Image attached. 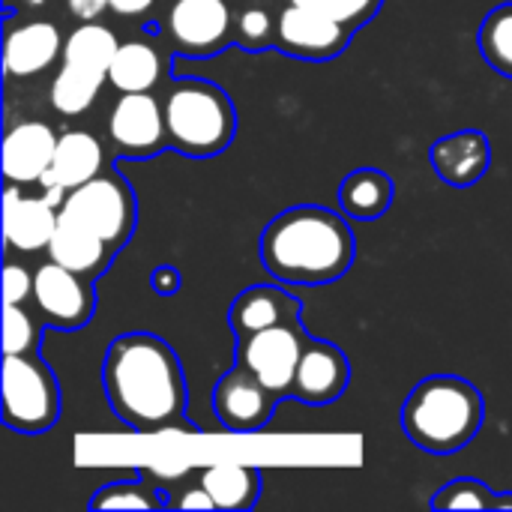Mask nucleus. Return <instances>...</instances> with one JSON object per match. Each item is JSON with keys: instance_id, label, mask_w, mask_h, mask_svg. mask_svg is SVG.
<instances>
[{"instance_id": "18", "label": "nucleus", "mask_w": 512, "mask_h": 512, "mask_svg": "<svg viewBox=\"0 0 512 512\" xmlns=\"http://www.w3.org/2000/svg\"><path fill=\"white\" fill-rule=\"evenodd\" d=\"M60 210H54L45 198H24L15 183L6 186L3 195V237L9 249L39 252L48 249L51 234L57 228Z\"/></svg>"}, {"instance_id": "32", "label": "nucleus", "mask_w": 512, "mask_h": 512, "mask_svg": "<svg viewBox=\"0 0 512 512\" xmlns=\"http://www.w3.org/2000/svg\"><path fill=\"white\" fill-rule=\"evenodd\" d=\"M180 285H183V279H180V270H177L174 264H159V267H153V273H150V288H153L159 297H174V294L180 291Z\"/></svg>"}, {"instance_id": "3", "label": "nucleus", "mask_w": 512, "mask_h": 512, "mask_svg": "<svg viewBox=\"0 0 512 512\" xmlns=\"http://www.w3.org/2000/svg\"><path fill=\"white\" fill-rule=\"evenodd\" d=\"M402 432L414 447L435 456L465 450L486 423L483 393L459 375H429L405 399Z\"/></svg>"}, {"instance_id": "7", "label": "nucleus", "mask_w": 512, "mask_h": 512, "mask_svg": "<svg viewBox=\"0 0 512 512\" xmlns=\"http://www.w3.org/2000/svg\"><path fill=\"white\" fill-rule=\"evenodd\" d=\"M60 213L96 231L114 252L129 243L138 222L135 192L129 180L114 168H102L93 180L69 189L60 204Z\"/></svg>"}, {"instance_id": "11", "label": "nucleus", "mask_w": 512, "mask_h": 512, "mask_svg": "<svg viewBox=\"0 0 512 512\" xmlns=\"http://www.w3.org/2000/svg\"><path fill=\"white\" fill-rule=\"evenodd\" d=\"M33 300L45 324L54 330H66V333L87 327L96 312L93 279L72 273L60 267L57 261H48L33 273Z\"/></svg>"}, {"instance_id": "17", "label": "nucleus", "mask_w": 512, "mask_h": 512, "mask_svg": "<svg viewBox=\"0 0 512 512\" xmlns=\"http://www.w3.org/2000/svg\"><path fill=\"white\" fill-rule=\"evenodd\" d=\"M57 138L60 135L39 120L12 126L3 138V177L9 183H36L51 168Z\"/></svg>"}, {"instance_id": "22", "label": "nucleus", "mask_w": 512, "mask_h": 512, "mask_svg": "<svg viewBox=\"0 0 512 512\" xmlns=\"http://www.w3.org/2000/svg\"><path fill=\"white\" fill-rule=\"evenodd\" d=\"M396 198L393 177L381 168H357L339 186V210L357 222L381 219Z\"/></svg>"}, {"instance_id": "25", "label": "nucleus", "mask_w": 512, "mask_h": 512, "mask_svg": "<svg viewBox=\"0 0 512 512\" xmlns=\"http://www.w3.org/2000/svg\"><path fill=\"white\" fill-rule=\"evenodd\" d=\"M279 12H282L279 0H237V12H234L237 45L252 54L276 48Z\"/></svg>"}, {"instance_id": "34", "label": "nucleus", "mask_w": 512, "mask_h": 512, "mask_svg": "<svg viewBox=\"0 0 512 512\" xmlns=\"http://www.w3.org/2000/svg\"><path fill=\"white\" fill-rule=\"evenodd\" d=\"M69 12L81 21H96L105 9H111L108 0H66Z\"/></svg>"}, {"instance_id": "20", "label": "nucleus", "mask_w": 512, "mask_h": 512, "mask_svg": "<svg viewBox=\"0 0 512 512\" xmlns=\"http://www.w3.org/2000/svg\"><path fill=\"white\" fill-rule=\"evenodd\" d=\"M114 255L117 252L96 231H90V228H84L75 219L60 213L57 228H54L51 243H48V258L51 261H57L60 267H66L72 273L99 279L108 270Z\"/></svg>"}, {"instance_id": "28", "label": "nucleus", "mask_w": 512, "mask_h": 512, "mask_svg": "<svg viewBox=\"0 0 512 512\" xmlns=\"http://www.w3.org/2000/svg\"><path fill=\"white\" fill-rule=\"evenodd\" d=\"M432 510H498V492L489 489L483 480L459 477L435 492Z\"/></svg>"}, {"instance_id": "33", "label": "nucleus", "mask_w": 512, "mask_h": 512, "mask_svg": "<svg viewBox=\"0 0 512 512\" xmlns=\"http://www.w3.org/2000/svg\"><path fill=\"white\" fill-rule=\"evenodd\" d=\"M174 507H180V510H216V501L210 498V492H207L204 486H198V489L183 492V495L174 501Z\"/></svg>"}, {"instance_id": "13", "label": "nucleus", "mask_w": 512, "mask_h": 512, "mask_svg": "<svg viewBox=\"0 0 512 512\" xmlns=\"http://www.w3.org/2000/svg\"><path fill=\"white\" fill-rule=\"evenodd\" d=\"M282 399L270 393L249 369L234 363L213 387V411L222 429L234 435H249L261 432L270 420L273 411Z\"/></svg>"}, {"instance_id": "8", "label": "nucleus", "mask_w": 512, "mask_h": 512, "mask_svg": "<svg viewBox=\"0 0 512 512\" xmlns=\"http://www.w3.org/2000/svg\"><path fill=\"white\" fill-rule=\"evenodd\" d=\"M234 12L237 0H168L162 33L177 54L207 60L237 45Z\"/></svg>"}, {"instance_id": "14", "label": "nucleus", "mask_w": 512, "mask_h": 512, "mask_svg": "<svg viewBox=\"0 0 512 512\" xmlns=\"http://www.w3.org/2000/svg\"><path fill=\"white\" fill-rule=\"evenodd\" d=\"M351 381V363L345 357V351L327 339H306L297 375H294V387H291V399L303 402V405H330L336 399H342V393L348 390Z\"/></svg>"}, {"instance_id": "1", "label": "nucleus", "mask_w": 512, "mask_h": 512, "mask_svg": "<svg viewBox=\"0 0 512 512\" xmlns=\"http://www.w3.org/2000/svg\"><path fill=\"white\" fill-rule=\"evenodd\" d=\"M102 387L114 417L135 432H195V426L186 423L180 357L156 333L135 330L111 339L102 360Z\"/></svg>"}, {"instance_id": "27", "label": "nucleus", "mask_w": 512, "mask_h": 512, "mask_svg": "<svg viewBox=\"0 0 512 512\" xmlns=\"http://www.w3.org/2000/svg\"><path fill=\"white\" fill-rule=\"evenodd\" d=\"M165 501L144 480H114L93 492L90 510H159Z\"/></svg>"}, {"instance_id": "6", "label": "nucleus", "mask_w": 512, "mask_h": 512, "mask_svg": "<svg viewBox=\"0 0 512 512\" xmlns=\"http://www.w3.org/2000/svg\"><path fill=\"white\" fill-rule=\"evenodd\" d=\"M60 420V384L39 354L3 357V423L21 435H42Z\"/></svg>"}, {"instance_id": "16", "label": "nucleus", "mask_w": 512, "mask_h": 512, "mask_svg": "<svg viewBox=\"0 0 512 512\" xmlns=\"http://www.w3.org/2000/svg\"><path fill=\"white\" fill-rule=\"evenodd\" d=\"M303 303L279 285H249L240 291L228 309V327L234 339H246L267 327L300 324Z\"/></svg>"}, {"instance_id": "2", "label": "nucleus", "mask_w": 512, "mask_h": 512, "mask_svg": "<svg viewBox=\"0 0 512 512\" xmlns=\"http://www.w3.org/2000/svg\"><path fill=\"white\" fill-rule=\"evenodd\" d=\"M258 255L264 270L282 285H330L351 270L357 240L345 213L297 204L264 225Z\"/></svg>"}, {"instance_id": "31", "label": "nucleus", "mask_w": 512, "mask_h": 512, "mask_svg": "<svg viewBox=\"0 0 512 512\" xmlns=\"http://www.w3.org/2000/svg\"><path fill=\"white\" fill-rule=\"evenodd\" d=\"M27 297H33V273L18 267V264H6V270H3V300L9 306H21Z\"/></svg>"}, {"instance_id": "12", "label": "nucleus", "mask_w": 512, "mask_h": 512, "mask_svg": "<svg viewBox=\"0 0 512 512\" xmlns=\"http://www.w3.org/2000/svg\"><path fill=\"white\" fill-rule=\"evenodd\" d=\"M354 27L321 15L306 6H282L279 30H276V51L306 60V63H327L345 54L351 45Z\"/></svg>"}, {"instance_id": "4", "label": "nucleus", "mask_w": 512, "mask_h": 512, "mask_svg": "<svg viewBox=\"0 0 512 512\" xmlns=\"http://www.w3.org/2000/svg\"><path fill=\"white\" fill-rule=\"evenodd\" d=\"M168 147L186 159L222 156L237 135V111L231 96L204 78H177L168 84L165 99Z\"/></svg>"}, {"instance_id": "35", "label": "nucleus", "mask_w": 512, "mask_h": 512, "mask_svg": "<svg viewBox=\"0 0 512 512\" xmlns=\"http://www.w3.org/2000/svg\"><path fill=\"white\" fill-rule=\"evenodd\" d=\"M111 3V12L123 15V18H132V15H144L153 9L156 0H108Z\"/></svg>"}, {"instance_id": "29", "label": "nucleus", "mask_w": 512, "mask_h": 512, "mask_svg": "<svg viewBox=\"0 0 512 512\" xmlns=\"http://www.w3.org/2000/svg\"><path fill=\"white\" fill-rule=\"evenodd\" d=\"M279 3L282 6L315 9V12L330 15V18H336V21H342V24H348L354 30L369 24L381 12V6H384V0H279Z\"/></svg>"}, {"instance_id": "15", "label": "nucleus", "mask_w": 512, "mask_h": 512, "mask_svg": "<svg viewBox=\"0 0 512 512\" xmlns=\"http://www.w3.org/2000/svg\"><path fill=\"white\" fill-rule=\"evenodd\" d=\"M429 162L447 186L468 189L489 174L492 144L480 129H462L438 138L429 147Z\"/></svg>"}, {"instance_id": "10", "label": "nucleus", "mask_w": 512, "mask_h": 512, "mask_svg": "<svg viewBox=\"0 0 512 512\" xmlns=\"http://www.w3.org/2000/svg\"><path fill=\"white\" fill-rule=\"evenodd\" d=\"M108 141L117 159H150L168 147L162 99L147 93H123L108 114Z\"/></svg>"}, {"instance_id": "5", "label": "nucleus", "mask_w": 512, "mask_h": 512, "mask_svg": "<svg viewBox=\"0 0 512 512\" xmlns=\"http://www.w3.org/2000/svg\"><path fill=\"white\" fill-rule=\"evenodd\" d=\"M117 48L120 42L111 27L96 21L75 27L63 42V66L51 84V105L66 117L84 114L93 105L102 81H108Z\"/></svg>"}, {"instance_id": "26", "label": "nucleus", "mask_w": 512, "mask_h": 512, "mask_svg": "<svg viewBox=\"0 0 512 512\" xmlns=\"http://www.w3.org/2000/svg\"><path fill=\"white\" fill-rule=\"evenodd\" d=\"M477 45H480V54L486 57V63L495 72L512 78V0L495 6L483 18L480 33H477Z\"/></svg>"}, {"instance_id": "30", "label": "nucleus", "mask_w": 512, "mask_h": 512, "mask_svg": "<svg viewBox=\"0 0 512 512\" xmlns=\"http://www.w3.org/2000/svg\"><path fill=\"white\" fill-rule=\"evenodd\" d=\"M36 348H39L36 321L21 306L6 303V312H3V354H36Z\"/></svg>"}, {"instance_id": "24", "label": "nucleus", "mask_w": 512, "mask_h": 512, "mask_svg": "<svg viewBox=\"0 0 512 512\" xmlns=\"http://www.w3.org/2000/svg\"><path fill=\"white\" fill-rule=\"evenodd\" d=\"M201 486L216 501V510H252L261 495L258 468L246 465H213L201 474Z\"/></svg>"}, {"instance_id": "19", "label": "nucleus", "mask_w": 512, "mask_h": 512, "mask_svg": "<svg viewBox=\"0 0 512 512\" xmlns=\"http://www.w3.org/2000/svg\"><path fill=\"white\" fill-rule=\"evenodd\" d=\"M105 168V147L96 135L84 129H69L57 138V150L51 159V168L36 180L42 189L66 186L75 189L87 180H93Z\"/></svg>"}, {"instance_id": "36", "label": "nucleus", "mask_w": 512, "mask_h": 512, "mask_svg": "<svg viewBox=\"0 0 512 512\" xmlns=\"http://www.w3.org/2000/svg\"><path fill=\"white\" fill-rule=\"evenodd\" d=\"M27 3H42V0H27Z\"/></svg>"}, {"instance_id": "21", "label": "nucleus", "mask_w": 512, "mask_h": 512, "mask_svg": "<svg viewBox=\"0 0 512 512\" xmlns=\"http://www.w3.org/2000/svg\"><path fill=\"white\" fill-rule=\"evenodd\" d=\"M57 54H63V39H60L57 24H51V21H27V24L6 33L3 69L12 78H27V75H36V72L48 69V63Z\"/></svg>"}, {"instance_id": "9", "label": "nucleus", "mask_w": 512, "mask_h": 512, "mask_svg": "<svg viewBox=\"0 0 512 512\" xmlns=\"http://www.w3.org/2000/svg\"><path fill=\"white\" fill-rule=\"evenodd\" d=\"M306 333L300 324H279L246 339H237L234 363L249 369L270 393L279 399H291L294 375L306 348Z\"/></svg>"}, {"instance_id": "23", "label": "nucleus", "mask_w": 512, "mask_h": 512, "mask_svg": "<svg viewBox=\"0 0 512 512\" xmlns=\"http://www.w3.org/2000/svg\"><path fill=\"white\" fill-rule=\"evenodd\" d=\"M162 75H165L162 51L147 39L120 42L108 69V81L120 93H147L162 81Z\"/></svg>"}]
</instances>
